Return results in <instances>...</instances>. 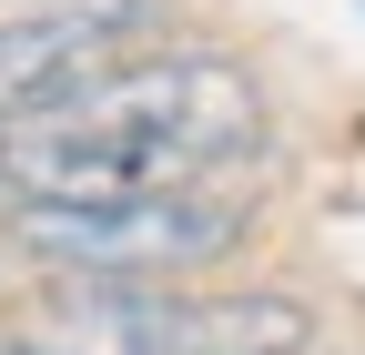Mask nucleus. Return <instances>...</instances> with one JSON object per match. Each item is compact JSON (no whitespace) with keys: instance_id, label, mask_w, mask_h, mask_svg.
Returning a JSON list of instances; mask_svg holds the SVG:
<instances>
[{"instance_id":"nucleus-2","label":"nucleus","mask_w":365,"mask_h":355,"mask_svg":"<svg viewBox=\"0 0 365 355\" xmlns=\"http://www.w3.org/2000/svg\"><path fill=\"white\" fill-rule=\"evenodd\" d=\"M11 234L31 264H61V274H112V284H143V274H182V264H213L244 244V203L223 193H122V203H21Z\"/></svg>"},{"instance_id":"nucleus-4","label":"nucleus","mask_w":365,"mask_h":355,"mask_svg":"<svg viewBox=\"0 0 365 355\" xmlns=\"http://www.w3.org/2000/svg\"><path fill=\"white\" fill-rule=\"evenodd\" d=\"M163 0H61V11H11L0 21V122H31V112H61L71 92L102 81V51L153 21Z\"/></svg>"},{"instance_id":"nucleus-6","label":"nucleus","mask_w":365,"mask_h":355,"mask_svg":"<svg viewBox=\"0 0 365 355\" xmlns=\"http://www.w3.org/2000/svg\"><path fill=\"white\" fill-rule=\"evenodd\" d=\"M11 254H21V234H0V294H11Z\"/></svg>"},{"instance_id":"nucleus-5","label":"nucleus","mask_w":365,"mask_h":355,"mask_svg":"<svg viewBox=\"0 0 365 355\" xmlns=\"http://www.w3.org/2000/svg\"><path fill=\"white\" fill-rule=\"evenodd\" d=\"M0 355H61V345H51V335H41V345H31V335H0Z\"/></svg>"},{"instance_id":"nucleus-1","label":"nucleus","mask_w":365,"mask_h":355,"mask_svg":"<svg viewBox=\"0 0 365 355\" xmlns=\"http://www.w3.org/2000/svg\"><path fill=\"white\" fill-rule=\"evenodd\" d=\"M61 355H304L314 315L294 294H163V284H91L51 304Z\"/></svg>"},{"instance_id":"nucleus-3","label":"nucleus","mask_w":365,"mask_h":355,"mask_svg":"<svg viewBox=\"0 0 365 355\" xmlns=\"http://www.w3.org/2000/svg\"><path fill=\"white\" fill-rule=\"evenodd\" d=\"M81 122L102 132H132V143H153L173 173H213L234 163L254 132H264V92L234 71V61H143V71H102L91 92H71Z\"/></svg>"}]
</instances>
